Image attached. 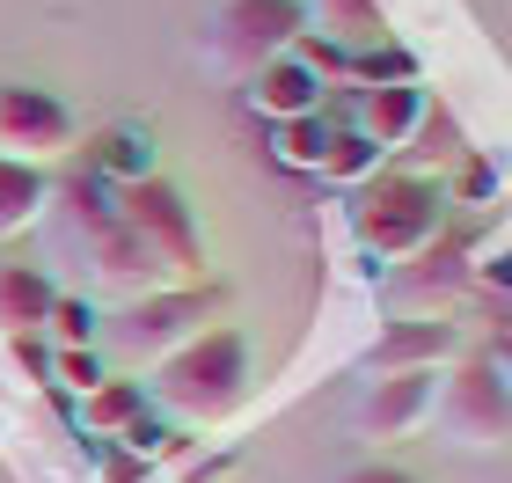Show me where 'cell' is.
<instances>
[{"label": "cell", "instance_id": "obj_23", "mask_svg": "<svg viewBox=\"0 0 512 483\" xmlns=\"http://www.w3.org/2000/svg\"><path fill=\"white\" fill-rule=\"evenodd\" d=\"M469 286H483V293H512V249H498V257L469 264Z\"/></svg>", "mask_w": 512, "mask_h": 483}, {"label": "cell", "instance_id": "obj_26", "mask_svg": "<svg viewBox=\"0 0 512 483\" xmlns=\"http://www.w3.org/2000/svg\"><path fill=\"white\" fill-rule=\"evenodd\" d=\"M491 366H498V381H505V396H512V352H491Z\"/></svg>", "mask_w": 512, "mask_h": 483}, {"label": "cell", "instance_id": "obj_24", "mask_svg": "<svg viewBox=\"0 0 512 483\" xmlns=\"http://www.w3.org/2000/svg\"><path fill=\"white\" fill-rule=\"evenodd\" d=\"M491 191H498V169H491V161H469V169H461V183H454L461 205H483Z\"/></svg>", "mask_w": 512, "mask_h": 483}, {"label": "cell", "instance_id": "obj_16", "mask_svg": "<svg viewBox=\"0 0 512 483\" xmlns=\"http://www.w3.org/2000/svg\"><path fill=\"white\" fill-rule=\"evenodd\" d=\"M44 205H52V176L30 169V161H8V154H0V242L22 235V227H37Z\"/></svg>", "mask_w": 512, "mask_h": 483}, {"label": "cell", "instance_id": "obj_28", "mask_svg": "<svg viewBox=\"0 0 512 483\" xmlns=\"http://www.w3.org/2000/svg\"><path fill=\"white\" fill-rule=\"evenodd\" d=\"M300 8H308V0H300Z\"/></svg>", "mask_w": 512, "mask_h": 483}, {"label": "cell", "instance_id": "obj_18", "mask_svg": "<svg viewBox=\"0 0 512 483\" xmlns=\"http://www.w3.org/2000/svg\"><path fill=\"white\" fill-rule=\"evenodd\" d=\"M330 132H337L330 110L271 125V161H278V169H293V176H315V169H322V147H330Z\"/></svg>", "mask_w": 512, "mask_h": 483}, {"label": "cell", "instance_id": "obj_21", "mask_svg": "<svg viewBox=\"0 0 512 483\" xmlns=\"http://www.w3.org/2000/svg\"><path fill=\"white\" fill-rule=\"evenodd\" d=\"M110 381V359L96 352V344H74V352H52V388L59 396H96V388Z\"/></svg>", "mask_w": 512, "mask_h": 483}, {"label": "cell", "instance_id": "obj_15", "mask_svg": "<svg viewBox=\"0 0 512 483\" xmlns=\"http://www.w3.org/2000/svg\"><path fill=\"white\" fill-rule=\"evenodd\" d=\"M308 37H330V44H344V52H366V44L388 37L381 0H315L308 8Z\"/></svg>", "mask_w": 512, "mask_h": 483}, {"label": "cell", "instance_id": "obj_12", "mask_svg": "<svg viewBox=\"0 0 512 483\" xmlns=\"http://www.w3.org/2000/svg\"><path fill=\"white\" fill-rule=\"evenodd\" d=\"M88 176H103L110 191H132V183L161 176V147H154V132H147V125H132V118L103 125L96 140H88Z\"/></svg>", "mask_w": 512, "mask_h": 483}, {"label": "cell", "instance_id": "obj_22", "mask_svg": "<svg viewBox=\"0 0 512 483\" xmlns=\"http://www.w3.org/2000/svg\"><path fill=\"white\" fill-rule=\"evenodd\" d=\"M8 359L30 374V388H52V352H44L37 337H8Z\"/></svg>", "mask_w": 512, "mask_h": 483}, {"label": "cell", "instance_id": "obj_27", "mask_svg": "<svg viewBox=\"0 0 512 483\" xmlns=\"http://www.w3.org/2000/svg\"><path fill=\"white\" fill-rule=\"evenodd\" d=\"M505 352H512V322H505Z\"/></svg>", "mask_w": 512, "mask_h": 483}, {"label": "cell", "instance_id": "obj_5", "mask_svg": "<svg viewBox=\"0 0 512 483\" xmlns=\"http://www.w3.org/2000/svg\"><path fill=\"white\" fill-rule=\"evenodd\" d=\"M118 220L154 249V264L169 271V286H191L198 279L205 249H198V220H191V205H183L176 183L147 176V183H132V191H118Z\"/></svg>", "mask_w": 512, "mask_h": 483}, {"label": "cell", "instance_id": "obj_13", "mask_svg": "<svg viewBox=\"0 0 512 483\" xmlns=\"http://www.w3.org/2000/svg\"><path fill=\"white\" fill-rule=\"evenodd\" d=\"M139 410H154V396H147V381H125V374H110L96 396H81L74 403V432L81 440H118V432L139 418Z\"/></svg>", "mask_w": 512, "mask_h": 483}, {"label": "cell", "instance_id": "obj_19", "mask_svg": "<svg viewBox=\"0 0 512 483\" xmlns=\"http://www.w3.org/2000/svg\"><path fill=\"white\" fill-rule=\"evenodd\" d=\"M44 337L52 352H74V344H96L103 337V308L88 293H52V315H44Z\"/></svg>", "mask_w": 512, "mask_h": 483}, {"label": "cell", "instance_id": "obj_9", "mask_svg": "<svg viewBox=\"0 0 512 483\" xmlns=\"http://www.w3.org/2000/svg\"><path fill=\"white\" fill-rule=\"evenodd\" d=\"M454 359H469V337H461V322H395V330L374 344V359H366V374H447Z\"/></svg>", "mask_w": 512, "mask_h": 483}, {"label": "cell", "instance_id": "obj_6", "mask_svg": "<svg viewBox=\"0 0 512 483\" xmlns=\"http://www.w3.org/2000/svg\"><path fill=\"white\" fill-rule=\"evenodd\" d=\"M220 308V286H161L147 293V301H132L125 322H118V337H125V352L132 359H169L176 344H191L198 337V322Z\"/></svg>", "mask_w": 512, "mask_h": 483}, {"label": "cell", "instance_id": "obj_2", "mask_svg": "<svg viewBox=\"0 0 512 483\" xmlns=\"http://www.w3.org/2000/svg\"><path fill=\"white\" fill-rule=\"evenodd\" d=\"M352 235L374 264H410L425 249H439V235H447V191L432 176H410V169L388 176L381 169L352 205Z\"/></svg>", "mask_w": 512, "mask_h": 483}, {"label": "cell", "instance_id": "obj_7", "mask_svg": "<svg viewBox=\"0 0 512 483\" xmlns=\"http://www.w3.org/2000/svg\"><path fill=\"white\" fill-rule=\"evenodd\" d=\"M74 140H81L74 110H66L52 88H0V154H8V161L52 169Z\"/></svg>", "mask_w": 512, "mask_h": 483}, {"label": "cell", "instance_id": "obj_10", "mask_svg": "<svg viewBox=\"0 0 512 483\" xmlns=\"http://www.w3.org/2000/svg\"><path fill=\"white\" fill-rule=\"evenodd\" d=\"M425 110H432V96H425V81H403V88H359V103H352V125L359 140H374L388 161L403 154L410 140H417V125H425Z\"/></svg>", "mask_w": 512, "mask_h": 483}, {"label": "cell", "instance_id": "obj_20", "mask_svg": "<svg viewBox=\"0 0 512 483\" xmlns=\"http://www.w3.org/2000/svg\"><path fill=\"white\" fill-rule=\"evenodd\" d=\"M403 81H425V74H417V59H410L395 37L352 52V88H403Z\"/></svg>", "mask_w": 512, "mask_h": 483}, {"label": "cell", "instance_id": "obj_14", "mask_svg": "<svg viewBox=\"0 0 512 483\" xmlns=\"http://www.w3.org/2000/svg\"><path fill=\"white\" fill-rule=\"evenodd\" d=\"M52 279L30 264H0V330L8 337H37L44 330V315H52Z\"/></svg>", "mask_w": 512, "mask_h": 483}, {"label": "cell", "instance_id": "obj_8", "mask_svg": "<svg viewBox=\"0 0 512 483\" xmlns=\"http://www.w3.org/2000/svg\"><path fill=\"white\" fill-rule=\"evenodd\" d=\"M432 403H439V374H374L352 403L359 440H417L432 432Z\"/></svg>", "mask_w": 512, "mask_h": 483}, {"label": "cell", "instance_id": "obj_25", "mask_svg": "<svg viewBox=\"0 0 512 483\" xmlns=\"http://www.w3.org/2000/svg\"><path fill=\"white\" fill-rule=\"evenodd\" d=\"M344 483H425V476H410V469H395V462H366V469H352Z\"/></svg>", "mask_w": 512, "mask_h": 483}, {"label": "cell", "instance_id": "obj_17", "mask_svg": "<svg viewBox=\"0 0 512 483\" xmlns=\"http://www.w3.org/2000/svg\"><path fill=\"white\" fill-rule=\"evenodd\" d=\"M381 169H388V154H381L374 140H359L352 125H337V132H330V147H322V169H315V176L330 183V191H366V183H374Z\"/></svg>", "mask_w": 512, "mask_h": 483}, {"label": "cell", "instance_id": "obj_3", "mask_svg": "<svg viewBox=\"0 0 512 483\" xmlns=\"http://www.w3.org/2000/svg\"><path fill=\"white\" fill-rule=\"evenodd\" d=\"M300 30H308V8L300 0H227V8L213 15V30H205V59L220 66V74L249 81L256 66L286 59Z\"/></svg>", "mask_w": 512, "mask_h": 483}, {"label": "cell", "instance_id": "obj_11", "mask_svg": "<svg viewBox=\"0 0 512 483\" xmlns=\"http://www.w3.org/2000/svg\"><path fill=\"white\" fill-rule=\"evenodd\" d=\"M242 103H249L264 125H286V118H315V110L330 103V88H322V81L308 74V66H300V59L286 52V59L256 66V74L242 81Z\"/></svg>", "mask_w": 512, "mask_h": 483}, {"label": "cell", "instance_id": "obj_4", "mask_svg": "<svg viewBox=\"0 0 512 483\" xmlns=\"http://www.w3.org/2000/svg\"><path fill=\"white\" fill-rule=\"evenodd\" d=\"M432 432L454 447H505L512 440V396L498 381L491 359H454L439 374V403H432Z\"/></svg>", "mask_w": 512, "mask_h": 483}, {"label": "cell", "instance_id": "obj_1", "mask_svg": "<svg viewBox=\"0 0 512 483\" xmlns=\"http://www.w3.org/2000/svg\"><path fill=\"white\" fill-rule=\"evenodd\" d=\"M154 410L176 425H227L249 403V337L235 322H213L191 344H176L169 359L154 366Z\"/></svg>", "mask_w": 512, "mask_h": 483}]
</instances>
